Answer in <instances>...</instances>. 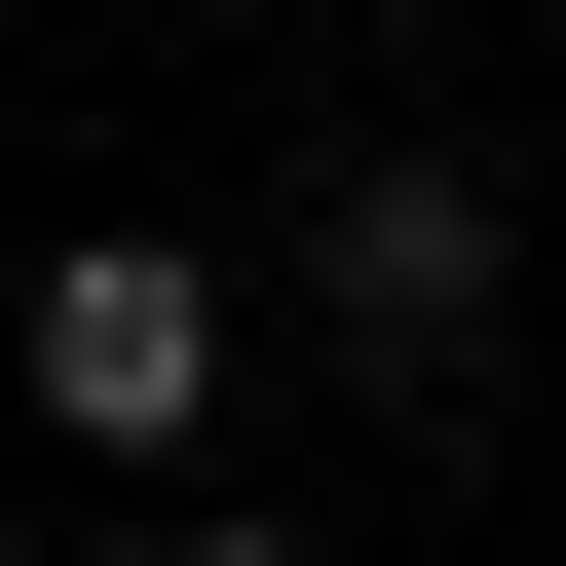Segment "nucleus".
<instances>
[{
    "instance_id": "1",
    "label": "nucleus",
    "mask_w": 566,
    "mask_h": 566,
    "mask_svg": "<svg viewBox=\"0 0 566 566\" xmlns=\"http://www.w3.org/2000/svg\"><path fill=\"white\" fill-rule=\"evenodd\" d=\"M39 416H76V453H189V416H227V264H189V227H76V264H39Z\"/></svg>"
},
{
    "instance_id": "3",
    "label": "nucleus",
    "mask_w": 566,
    "mask_h": 566,
    "mask_svg": "<svg viewBox=\"0 0 566 566\" xmlns=\"http://www.w3.org/2000/svg\"><path fill=\"white\" fill-rule=\"evenodd\" d=\"M114 566H303V528H114Z\"/></svg>"
},
{
    "instance_id": "2",
    "label": "nucleus",
    "mask_w": 566,
    "mask_h": 566,
    "mask_svg": "<svg viewBox=\"0 0 566 566\" xmlns=\"http://www.w3.org/2000/svg\"><path fill=\"white\" fill-rule=\"evenodd\" d=\"M340 340H491V189H340Z\"/></svg>"
}]
</instances>
